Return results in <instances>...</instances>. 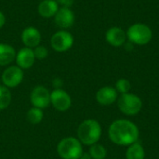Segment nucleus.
<instances>
[{
    "mask_svg": "<svg viewBox=\"0 0 159 159\" xmlns=\"http://www.w3.org/2000/svg\"><path fill=\"white\" fill-rule=\"evenodd\" d=\"M110 140L117 145H131L139 138V129L135 124L126 119L113 122L109 128Z\"/></svg>",
    "mask_w": 159,
    "mask_h": 159,
    "instance_id": "1",
    "label": "nucleus"
},
{
    "mask_svg": "<svg viewBox=\"0 0 159 159\" xmlns=\"http://www.w3.org/2000/svg\"><path fill=\"white\" fill-rule=\"evenodd\" d=\"M102 135V128L100 123L95 119L84 120L78 127L77 136L81 143L92 145L98 143Z\"/></svg>",
    "mask_w": 159,
    "mask_h": 159,
    "instance_id": "2",
    "label": "nucleus"
},
{
    "mask_svg": "<svg viewBox=\"0 0 159 159\" xmlns=\"http://www.w3.org/2000/svg\"><path fill=\"white\" fill-rule=\"evenodd\" d=\"M57 152L62 159H80L83 154L82 143L76 138L67 137L58 143Z\"/></svg>",
    "mask_w": 159,
    "mask_h": 159,
    "instance_id": "3",
    "label": "nucleus"
},
{
    "mask_svg": "<svg viewBox=\"0 0 159 159\" xmlns=\"http://www.w3.org/2000/svg\"><path fill=\"white\" fill-rule=\"evenodd\" d=\"M126 34L129 41L138 46L147 45L153 38V32L151 28L144 23L132 24L129 27Z\"/></svg>",
    "mask_w": 159,
    "mask_h": 159,
    "instance_id": "4",
    "label": "nucleus"
},
{
    "mask_svg": "<svg viewBox=\"0 0 159 159\" xmlns=\"http://www.w3.org/2000/svg\"><path fill=\"white\" fill-rule=\"evenodd\" d=\"M117 104L120 111L127 116L137 115L143 107V102L141 98L131 93L122 94Z\"/></svg>",
    "mask_w": 159,
    "mask_h": 159,
    "instance_id": "5",
    "label": "nucleus"
},
{
    "mask_svg": "<svg viewBox=\"0 0 159 159\" xmlns=\"http://www.w3.org/2000/svg\"><path fill=\"white\" fill-rule=\"evenodd\" d=\"M50 45L56 52H65L73 47L74 36L67 30H60L51 36Z\"/></svg>",
    "mask_w": 159,
    "mask_h": 159,
    "instance_id": "6",
    "label": "nucleus"
},
{
    "mask_svg": "<svg viewBox=\"0 0 159 159\" xmlns=\"http://www.w3.org/2000/svg\"><path fill=\"white\" fill-rule=\"evenodd\" d=\"M1 80L5 87L16 88L23 80V70L17 65H11L7 67L1 76Z\"/></svg>",
    "mask_w": 159,
    "mask_h": 159,
    "instance_id": "7",
    "label": "nucleus"
},
{
    "mask_svg": "<svg viewBox=\"0 0 159 159\" xmlns=\"http://www.w3.org/2000/svg\"><path fill=\"white\" fill-rule=\"evenodd\" d=\"M30 101L34 107L40 109L47 108L50 104V92L43 86H36L31 92Z\"/></svg>",
    "mask_w": 159,
    "mask_h": 159,
    "instance_id": "8",
    "label": "nucleus"
},
{
    "mask_svg": "<svg viewBox=\"0 0 159 159\" xmlns=\"http://www.w3.org/2000/svg\"><path fill=\"white\" fill-rule=\"evenodd\" d=\"M50 103L53 107L60 111L64 112L67 111L72 105V100L70 95L63 89H54L50 93Z\"/></svg>",
    "mask_w": 159,
    "mask_h": 159,
    "instance_id": "9",
    "label": "nucleus"
},
{
    "mask_svg": "<svg viewBox=\"0 0 159 159\" xmlns=\"http://www.w3.org/2000/svg\"><path fill=\"white\" fill-rule=\"evenodd\" d=\"M54 21L56 25L62 30L71 28L75 23V13L70 7H61L55 14Z\"/></svg>",
    "mask_w": 159,
    "mask_h": 159,
    "instance_id": "10",
    "label": "nucleus"
},
{
    "mask_svg": "<svg viewBox=\"0 0 159 159\" xmlns=\"http://www.w3.org/2000/svg\"><path fill=\"white\" fill-rule=\"evenodd\" d=\"M20 39H21V42L23 43L24 47L30 48H34L35 47L40 45L41 34L36 27L28 26L22 30Z\"/></svg>",
    "mask_w": 159,
    "mask_h": 159,
    "instance_id": "11",
    "label": "nucleus"
},
{
    "mask_svg": "<svg viewBox=\"0 0 159 159\" xmlns=\"http://www.w3.org/2000/svg\"><path fill=\"white\" fill-rule=\"evenodd\" d=\"M105 40L109 45L118 48L125 44L127 40V34L121 27L113 26L106 31Z\"/></svg>",
    "mask_w": 159,
    "mask_h": 159,
    "instance_id": "12",
    "label": "nucleus"
},
{
    "mask_svg": "<svg viewBox=\"0 0 159 159\" xmlns=\"http://www.w3.org/2000/svg\"><path fill=\"white\" fill-rule=\"evenodd\" d=\"M15 61H16L17 66H19L22 70L31 68L35 61V57H34L33 48H26V47L20 48L16 53Z\"/></svg>",
    "mask_w": 159,
    "mask_h": 159,
    "instance_id": "13",
    "label": "nucleus"
},
{
    "mask_svg": "<svg viewBox=\"0 0 159 159\" xmlns=\"http://www.w3.org/2000/svg\"><path fill=\"white\" fill-rule=\"evenodd\" d=\"M116 98L117 92L112 87H103L96 93V100L102 105H110L116 102Z\"/></svg>",
    "mask_w": 159,
    "mask_h": 159,
    "instance_id": "14",
    "label": "nucleus"
},
{
    "mask_svg": "<svg viewBox=\"0 0 159 159\" xmlns=\"http://www.w3.org/2000/svg\"><path fill=\"white\" fill-rule=\"evenodd\" d=\"M60 7L55 0H43L40 1L37 7L38 14L45 19H49L55 16Z\"/></svg>",
    "mask_w": 159,
    "mask_h": 159,
    "instance_id": "15",
    "label": "nucleus"
},
{
    "mask_svg": "<svg viewBox=\"0 0 159 159\" xmlns=\"http://www.w3.org/2000/svg\"><path fill=\"white\" fill-rule=\"evenodd\" d=\"M16 53L15 48L11 45L0 43V66H6L14 61Z\"/></svg>",
    "mask_w": 159,
    "mask_h": 159,
    "instance_id": "16",
    "label": "nucleus"
},
{
    "mask_svg": "<svg viewBox=\"0 0 159 159\" xmlns=\"http://www.w3.org/2000/svg\"><path fill=\"white\" fill-rule=\"evenodd\" d=\"M126 157L127 159H144L145 152L143 147L140 143H134L128 148Z\"/></svg>",
    "mask_w": 159,
    "mask_h": 159,
    "instance_id": "17",
    "label": "nucleus"
},
{
    "mask_svg": "<svg viewBox=\"0 0 159 159\" xmlns=\"http://www.w3.org/2000/svg\"><path fill=\"white\" fill-rule=\"evenodd\" d=\"M44 117V114L42 109L37 107H33L27 112V120L31 124H39Z\"/></svg>",
    "mask_w": 159,
    "mask_h": 159,
    "instance_id": "18",
    "label": "nucleus"
},
{
    "mask_svg": "<svg viewBox=\"0 0 159 159\" xmlns=\"http://www.w3.org/2000/svg\"><path fill=\"white\" fill-rule=\"evenodd\" d=\"M11 102V93L8 88L0 86V110H4L9 106Z\"/></svg>",
    "mask_w": 159,
    "mask_h": 159,
    "instance_id": "19",
    "label": "nucleus"
},
{
    "mask_svg": "<svg viewBox=\"0 0 159 159\" xmlns=\"http://www.w3.org/2000/svg\"><path fill=\"white\" fill-rule=\"evenodd\" d=\"M89 155L92 159H105L106 157V149L99 143L92 144L89 149Z\"/></svg>",
    "mask_w": 159,
    "mask_h": 159,
    "instance_id": "20",
    "label": "nucleus"
},
{
    "mask_svg": "<svg viewBox=\"0 0 159 159\" xmlns=\"http://www.w3.org/2000/svg\"><path fill=\"white\" fill-rule=\"evenodd\" d=\"M130 88H131L130 82L128 79H125V78H120L116 83V90L119 91V92H121L122 94L128 93L130 90Z\"/></svg>",
    "mask_w": 159,
    "mask_h": 159,
    "instance_id": "21",
    "label": "nucleus"
},
{
    "mask_svg": "<svg viewBox=\"0 0 159 159\" xmlns=\"http://www.w3.org/2000/svg\"><path fill=\"white\" fill-rule=\"evenodd\" d=\"M34 54L35 57V60H44L48 56V50L46 47L44 46H37L34 48H33Z\"/></svg>",
    "mask_w": 159,
    "mask_h": 159,
    "instance_id": "22",
    "label": "nucleus"
},
{
    "mask_svg": "<svg viewBox=\"0 0 159 159\" xmlns=\"http://www.w3.org/2000/svg\"><path fill=\"white\" fill-rule=\"evenodd\" d=\"M59 7L61 6V7H70L74 5L75 3V0H55Z\"/></svg>",
    "mask_w": 159,
    "mask_h": 159,
    "instance_id": "23",
    "label": "nucleus"
},
{
    "mask_svg": "<svg viewBox=\"0 0 159 159\" xmlns=\"http://www.w3.org/2000/svg\"><path fill=\"white\" fill-rule=\"evenodd\" d=\"M62 84H63V82H62V80H61V78H55V79L53 80V85H54V87L56 88V89H61V86H62Z\"/></svg>",
    "mask_w": 159,
    "mask_h": 159,
    "instance_id": "24",
    "label": "nucleus"
},
{
    "mask_svg": "<svg viewBox=\"0 0 159 159\" xmlns=\"http://www.w3.org/2000/svg\"><path fill=\"white\" fill-rule=\"evenodd\" d=\"M5 23H6V16L2 11H0V29L4 27Z\"/></svg>",
    "mask_w": 159,
    "mask_h": 159,
    "instance_id": "25",
    "label": "nucleus"
},
{
    "mask_svg": "<svg viewBox=\"0 0 159 159\" xmlns=\"http://www.w3.org/2000/svg\"><path fill=\"white\" fill-rule=\"evenodd\" d=\"M80 159H92V158H91V157H90L89 153H83V154H82V156H81V157H80Z\"/></svg>",
    "mask_w": 159,
    "mask_h": 159,
    "instance_id": "26",
    "label": "nucleus"
},
{
    "mask_svg": "<svg viewBox=\"0 0 159 159\" xmlns=\"http://www.w3.org/2000/svg\"><path fill=\"white\" fill-rule=\"evenodd\" d=\"M38 1H43V0H38Z\"/></svg>",
    "mask_w": 159,
    "mask_h": 159,
    "instance_id": "27",
    "label": "nucleus"
}]
</instances>
